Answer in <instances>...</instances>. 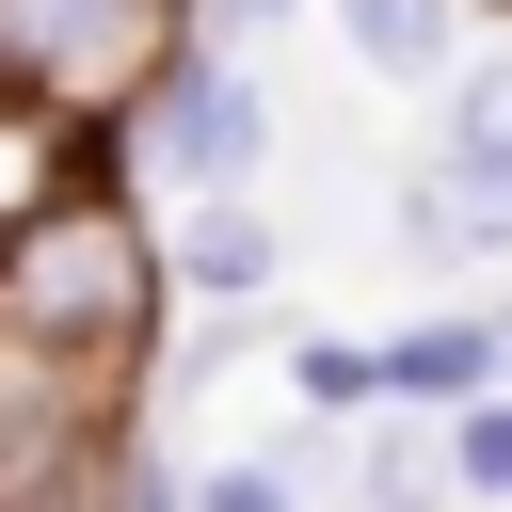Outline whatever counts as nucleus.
I'll return each instance as SVG.
<instances>
[{
	"label": "nucleus",
	"mask_w": 512,
	"mask_h": 512,
	"mask_svg": "<svg viewBox=\"0 0 512 512\" xmlns=\"http://www.w3.org/2000/svg\"><path fill=\"white\" fill-rule=\"evenodd\" d=\"M176 224L128 160H96L48 224H16L0 256V352L16 368H64V384H128L160 400V352H176Z\"/></svg>",
	"instance_id": "nucleus-1"
},
{
	"label": "nucleus",
	"mask_w": 512,
	"mask_h": 512,
	"mask_svg": "<svg viewBox=\"0 0 512 512\" xmlns=\"http://www.w3.org/2000/svg\"><path fill=\"white\" fill-rule=\"evenodd\" d=\"M272 144H288V112H272L256 48H208V32H192V48L128 96V128H112V160H128L160 208H192V192H256Z\"/></svg>",
	"instance_id": "nucleus-2"
},
{
	"label": "nucleus",
	"mask_w": 512,
	"mask_h": 512,
	"mask_svg": "<svg viewBox=\"0 0 512 512\" xmlns=\"http://www.w3.org/2000/svg\"><path fill=\"white\" fill-rule=\"evenodd\" d=\"M176 48H192V0H0V80L80 128H128V96Z\"/></svg>",
	"instance_id": "nucleus-3"
},
{
	"label": "nucleus",
	"mask_w": 512,
	"mask_h": 512,
	"mask_svg": "<svg viewBox=\"0 0 512 512\" xmlns=\"http://www.w3.org/2000/svg\"><path fill=\"white\" fill-rule=\"evenodd\" d=\"M176 224V288L192 304H272L288 288V224L256 208V192H192V208H160Z\"/></svg>",
	"instance_id": "nucleus-4"
},
{
	"label": "nucleus",
	"mask_w": 512,
	"mask_h": 512,
	"mask_svg": "<svg viewBox=\"0 0 512 512\" xmlns=\"http://www.w3.org/2000/svg\"><path fill=\"white\" fill-rule=\"evenodd\" d=\"M464 16H480V0H336L320 32H336V64H352V80L448 96V80H464Z\"/></svg>",
	"instance_id": "nucleus-5"
},
{
	"label": "nucleus",
	"mask_w": 512,
	"mask_h": 512,
	"mask_svg": "<svg viewBox=\"0 0 512 512\" xmlns=\"http://www.w3.org/2000/svg\"><path fill=\"white\" fill-rule=\"evenodd\" d=\"M96 160H112V128H80V112H48V96L0 80V256H16V224H48Z\"/></svg>",
	"instance_id": "nucleus-6"
},
{
	"label": "nucleus",
	"mask_w": 512,
	"mask_h": 512,
	"mask_svg": "<svg viewBox=\"0 0 512 512\" xmlns=\"http://www.w3.org/2000/svg\"><path fill=\"white\" fill-rule=\"evenodd\" d=\"M480 384H512V352H496V304H432V320H384V400L448 416V400H480Z\"/></svg>",
	"instance_id": "nucleus-7"
},
{
	"label": "nucleus",
	"mask_w": 512,
	"mask_h": 512,
	"mask_svg": "<svg viewBox=\"0 0 512 512\" xmlns=\"http://www.w3.org/2000/svg\"><path fill=\"white\" fill-rule=\"evenodd\" d=\"M352 512H464V464H448V416L384 400L352 432Z\"/></svg>",
	"instance_id": "nucleus-8"
},
{
	"label": "nucleus",
	"mask_w": 512,
	"mask_h": 512,
	"mask_svg": "<svg viewBox=\"0 0 512 512\" xmlns=\"http://www.w3.org/2000/svg\"><path fill=\"white\" fill-rule=\"evenodd\" d=\"M432 176H464L480 208H512V48H464V80L432 96Z\"/></svg>",
	"instance_id": "nucleus-9"
},
{
	"label": "nucleus",
	"mask_w": 512,
	"mask_h": 512,
	"mask_svg": "<svg viewBox=\"0 0 512 512\" xmlns=\"http://www.w3.org/2000/svg\"><path fill=\"white\" fill-rule=\"evenodd\" d=\"M288 400L336 416V432H368L384 416V336H288Z\"/></svg>",
	"instance_id": "nucleus-10"
},
{
	"label": "nucleus",
	"mask_w": 512,
	"mask_h": 512,
	"mask_svg": "<svg viewBox=\"0 0 512 512\" xmlns=\"http://www.w3.org/2000/svg\"><path fill=\"white\" fill-rule=\"evenodd\" d=\"M448 464H464V512H512V384L448 400Z\"/></svg>",
	"instance_id": "nucleus-11"
},
{
	"label": "nucleus",
	"mask_w": 512,
	"mask_h": 512,
	"mask_svg": "<svg viewBox=\"0 0 512 512\" xmlns=\"http://www.w3.org/2000/svg\"><path fill=\"white\" fill-rule=\"evenodd\" d=\"M192 512H304V464L288 448H224V464H192Z\"/></svg>",
	"instance_id": "nucleus-12"
},
{
	"label": "nucleus",
	"mask_w": 512,
	"mask_h": 512,
	"mask_svg": "<svg viewBox=\"0 0 512 512\" xmlns=\"http://www.w3.org/2000/svg\"><path fill=\"white\" fill-rule=\"evenodd\" d=\"M480 304H496V352H512V288H480Z\"/></svg>",
	"instance_id": "nucleus-13"
},
{
	"label": "nucleus",
	"mask_w": 512,
	"mask_h": 512,
	"mask_svg": "<svg viewBox=\"0 0 512 512\" xmlns=\"http://www.w3.org/2000/svg\"><path fill=\"white\" fill-rule=\"evenodd\" d=\"M480 16H512V0H480Z\"/></svg>",
	"instance_id": "nucleus-14"
}]
</instances>
